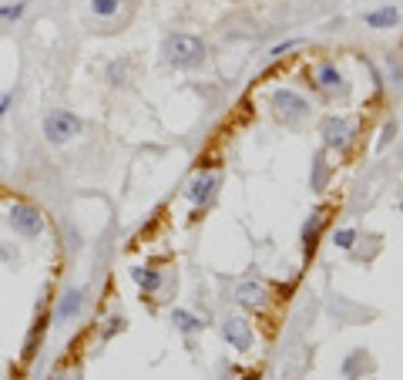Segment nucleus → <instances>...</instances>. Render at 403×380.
<instances>
[{"mask_svg": "<svg viewBox=\"0 0 403 380\" xmlns=\"http://www.w3.org/2000/svg\"><path fill=\"white\" fill-rule=\"evenodd\" d=\"M161 54L171 68H195L205 61V44L195 34H169L161 44Z\"/></svg>", "mask_w": 403, "mask_h": 380, "instance_id": "f257e3e1", "label": "nucleus"}, {"mask_svg": "<svg viewBox=\"0 0 403 380\" xmlns=\"http://www.w3.org/2000/svg\"><path fill=\"white\" fill-rule=\"evenodd\" d=\"M81 122L74 111H67V108H54V111H47L44 115V138L51 145H67V141H74L81 135Z\"/></svg>", "mask_w": 403, "mask_h": 380, "instance_id": "f03ea898", "label": "nucleus"}, {"mask_svg": "<svg viewBox=\"0 0 403 380\" xmlns=\"http://www.w3.org/2000/svg\"><path fill=\"white\" fill-rule=\"evenodd\" d=\"M7 222H11V229H14L20 239H41L47 229L41 209L31 205V202H14V205L7 209Z\"/></svg>", "mask_w": 403, "mask_h": 380, "instance_id": "7ed1b4c3", "label": "nucleus"}, {"mask_svg": "<svg viewBox=\"0 0 403 380\" xmlns=\"http://www.w3.org/2000/svg\"><path fill=\"white\" fill-rule=\"evenodd\" d=\"M222 336H225L235 350L252 347V327H249L242 317H225V323H222Z\"/></svg>", "mask_w": 403, "mask_h": 380, "instance_id": "20e7f679", "label": "nucleus"}, {"mask_svg": "<svg viewBox=\"0 0 403 380\" xmlns=\"http://www.w3.org/2000/svg\"><path fill=\"white\" fill-rule=\"evenodd\" d=\"M272 105H276V111H279L286 122H293V118H299V115L306 111V101L293 91H276L272 94Z\"/></svg>", "mask_w": 403, "mask_h": 380, "instance_id": "39448f33", "label": "nucleus"}, {"mask_svg": "<svg viewBox=\"0 0 403 380\" xmlns=\"http://www.w3.org/2000/svg\"><path fill=\"white\" fill-rule=\"evenodd\" d=\"M81 303H84V296H81V289H71V293H64L58 310H54V319L64 323V319H74L81 313Z\"/></svg>", "mask_w": 403, "mask_h": 380, "instance_id": "423d86ee", "label": "nucleus"}, {"mask_svg": "<svg viewBox=\"0 0 403 380\" xmlns=\"http://www.w3.org/2000/svg\"><path fill=\"white\" fill-rule=\"evenodd\" d=\"M216 185H218L216 175H199L195 182L188 185V192H185V196L192 198L195 205H202V202H209V196H212V189H216Z\"/></svg>", "mask_w": 403, "mask_h": 380, "instance_id": "0eeeda50", "label": "nucleus"}, {"mask_svg": "<svg viewBox=\"0 0 403 380\" xmlns=\"http://www.w3.org/2000/svg\"><path fill=\"white\" fill-rule=\"evenodd\" d=\"M235 300H239L242 306H249V310H256V306H263L265 289L259 286V283H242V286L235 289Z\"/></svg>", "mask_w": 403, "mask_h": 380, "instance_id": "6e6552de", "label": "nucleus"}, {"mask_svg": "<svg viewBox=\"0 0 403 380\" xmlns=\"http://www.w3.org/2000/svg\"><path fill=\"white\" fill-rule=\"evenodd\" d=\"M323 138H326V145H346V122L343 118H326Z\"/></svg>", "mask_w": 403, "mask_h": 380, "instance_id": "1a4fd4ad", "label": "nucleus"}, {"mask_svg": "<svg viewBox=\"0 0 403 380\" xmlns=\"http://www.w3.org/2000/svg\"><path fill=\"white\" fill-rule=\"evenodd\" d=\"M131 276H135V283H138L145 293H155V289L161 286V273H158V270H131Z\"/></svg>", "mask_w": 403, "mask_h": 380, "instance_id": "9d476101", "label": "nucleus"}, {"mask_svg": "<svg viewBox=\"0 0 403 380\" xmlns=\"http://www.w3.org/2000/svg\"><path fill=\"white\" fill-rule=\"evenodd\" d=\"M118 11H121V0H91V14L101 20H111Z\"/></svg>", "mask_w": 403, "mask_h": 380, "instance_id": "9b49d317", "label": "nucleus"}, {"mask_svg": "<svg viewBox=\"0 0 403 380\" xmlns=\"http://www.w3.org/2000/svg\"><path fill=\"white\" fill-rule=\"evenodd\" d=\"M366 24H370V27H390V24H397V11H393V7L373 11V14H366Z\"/></svg>", "mask_w": 403, "mask_h": 380, "instance_id": "f8f14e48", "label": "nucleus"}, {"mask_svg": "<svg viewBox=\"0 0 403 380\" xmlns=\"http://www.w3.org/2000/svg\"><path fill=\"white\" fill-rule=\"evenodd\" d=\"M27 11V0H17V4H0V20H20Z\"/></svg>", "mask_w": 403, "mask_h": 380, "instance_id": "ddd939ff", "label": "nucleus"}, {"mask_svg": "<svg viewBox=\"0 0 403 380\" xmlns=\"http://www.w3.org/2000/svg\"><path fill=\"white\" fill-rule=\"evenodd\" d=\"M319 226H323V215L316 213V215H312V222H306V229H303V239H306V249H312V246H316Z\"/></svg>", "mask_w": 403, "mask_h": 380, "instance_id": "4468645a", "label": "nucleus"}, {"mask_svg": "<svg viewBox=\"0 0 403 380\" xmlns=\"http://www.w3.org/2000/svg\"><path fill=\"white\" fill-rule=\"evenodd\" d=\"M319 84H323V88H336V84H340V71H336L333 64H323V68H319Z\"/></svg>", "mask_w": 403, "mask_h": 380, "instance_id": "2eb2a0df", "label": "nucleus"}, {"mask_svg": "<svg viewBox=\"0 0 403 380\" xmlns=\"http://www.w3.org/2000/svg\"><path fill=\"white\" fill-rule=\"evenodd\" d=\"M171 319H175L182 330H199V327H202L199 319L192 317V313H185V310H175V313H171Z\"/></svg>", "mask_w": 403, "mask_h": 380, "instance_id": "dca6fc26", "label": "nucleus"}, {"mask_svg": "<svg viewBox=\"0 0 403 380\" xmlns=\"http://www.w3.org/2000/svg\"><path fill=\"white\" fill-rule=\"evenodd\" d=\"M353 239H357V232H353V229H340V232H336V246H340V249H350Z\"/></svg>", "mask_w": 403, "mask_h": 380, "instance_id": "f3484780", "label": "nucleus"}, {"mask_svg": "<svg viewBox=\"0 0 403 380\" xmlns=\"http://www.w3.org/2000/svg\"><path fill=\"white\" fill-rule=\"evenodd\" d=\"M11 105H14V91H0V118L11 111Z\"/></svg>", "mask_w": 403, "mask_h": 380, "instance_id": "a211bd4d", "label": "nucleus"}]
</instances>
